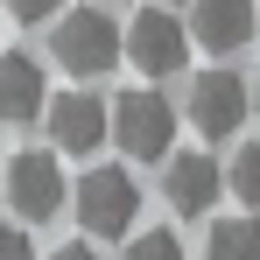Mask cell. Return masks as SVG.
Returning <instances> with one entry per match:
<instances>
[{"mask_svg": "<svg viewBox=\"0 0 260 260\" xmlns=\"http://www.w3.org/2000/svg\"><path fill=\"white\" fill-rule=\"evenodd\" d=\"M7 204L28 218V225H49V218L63 211V169H56V155H43V148L14 155L7 162Z\"/></svg>", "mask_w": 260, "mask_h": 260, "instance_id": "5", "label": "cell"}, {"mask_svg": "<svg viewBox=\"0 0 260 260\" xmlns=\"http://www.w3.org/2000/svg\"><path fill=\"white\" fill-rule=\"evenodd\" d=\"M190 21H176L169 7H141L127 21V63L141 78H176L183 63H190Z\"/></svg>", "mask_w": 260, "mask_h": 260, "instance_id": "3", "label": "cell"}, {"mask_svg": "<svg viewBox=\"0 0 260 260\" xmlns=\"http://www.w3.org/2000/svg\"><path fill=\"white\" fill-rule=\"evenodd\" d=\"M0 197H7V162H0Z\"/></svg>", "mask_w": 260, "mask_h": 260, "instance_id": "17", "label": "cell"}, {"mask_svg": "<svg viewBox=\"0 0 260 260\" xmlns=\"http://www.w3.org/2000/svg\"><path fill=\"white\" fill-rule=\"evenodd\" d=\"M0 260H36V253H28V232H21V225H0Z\"/></svg>", "mask_w": 260, "mask_h": 260, "instance_id": "15", "label": "cell"}, {"mask_svg": "<svg viewBox=\"0 0 260 260\" xmlns=\"http://www.w3.org/2000/svg\"><path fill=\"white\" fill-rule=\"evenodd\" d=\"M218 190H225V169H218L211 155H169L162 162V197L183 218H204L218 204Z\"/></svg>", "mask_w": 260, "mask_h": 260, "instance_id": "9", "label": "cell"}, {"mask_svg": "<svg viewBox=\"0 0 260 260\" xmlns=\"http://www.w3.org/2000/svg\"><path fill=\"white\" fill-rule=\"evenodd\" d=\"M49 49H56V63H63L71 78H106V71L127 56V28L106 14V0H91V7H63L56 28H49Z\"/></svg>", "mask_w": 260, "mask_h": 260, "instance_id": "1", "label": "cell"}, {"mask_svg": "<svg viewBox=\"0 0 260 260\" xmlns=\"http://www.w3.org/2000/svg\"><path fill=\"white\" fill-rule=\"evenodd\" d=\"M225 183H232V197H239V204H260V141H246V148H239V162H232V176H225Z\"/></svg>", "mask_w": 260, "mask_h": 260, "instance_id": "12", "label": "cell"}, {"mask_svg": "<svg viewBox=\"0 0 260 260\" xmlns=\"http://www.w3.org/2000/svg\"><path fill=\"white\" fill-rule=\"evenodd\" d=\"M260 0H190V36L211 49V56H232V49L253 43Z\"/></svg>", "mask_w": 260, "mask_h": 260, "instance_id": "8", "label": "cell"}, {"mask_svg": "<svg viewBox=\"0 0 260 260\" xmlns=\"http://www.w3.org/2000/svg\"><path fill=\"white\" fill-rule=\"evenodd\" d=\"M113 141L134 162H169L176 155V106L162 91H127L113 99Z\"/></svg>", "mask_w": 260, "mask_h": 260, "instance_id": "2", "label": "cell"}, {"mask_svg": "<svg viewBox=\"0 0 260 260\" xmlns=\"http://www.w3.org/2000/svg\"><path fill=\"white\" fill-rule=\"evenodd\" d=\"M49 260H99V253H91V246H56Z\"/></svg>", "mask_w": 260, "mask_h": 260, "instance_id": "16", "label": "cell"}, {"mask_svg": "<svg viewBox=\"0 0 260 260\" xmlns=\"http://www.w3.org/2000/svg\"><path fill=\"white\" fill-rule=\"evenodd\" d=\"M0 7H7L14 21H56V14H63V0H0Z\"/></svg>", "mask_w": 260, "mask_h": 260, "instance_id": "14", "label": "cell"}, {"mask_svg": "<svg viewBox=\"0 0 260 260\" xmlns=\"http://www.w3.org/2000/svg\"><path fill=\"white\" fill-rule=\"evenodd\" d=\"M106 134H113V106L99 91H56L49 99V141L63 155H91Z\"/></svg>", "mask_w": 260, "mask_h": 260, "instance_id": "7", "label": "cell"}, {"mask_svg": "<svg viewBox=\"0 0 260 260\" xmlns=\"http://www.w3.org/2000/svg\"><path fill=\"white\" fill-rule=\"evenodd\" d=\"M246 78H232V71H204L197 85H190V127L204 134V141H232V134L246 127Z\"/></svg>", "mask_w": 260, "mask_h": 260, "instance_id": "6", "label": "cell"}, {"mask_svg": "<svg viewBox=\"0 0 260 260\" xmlns=\"http://www.w3.org/2000/svg\"><path fill=\"white\" fill-rule=\"evenodd\" d=\"M120 260H183V239L176 232H134Z\"/></svg>", "mask_w": 260, "mask_h": 260, "instance_id": "13", "label": "cell"}, {"mask_svg": "<svg viewBox=\"0 0 260 260\" xmlns=\"http://www.w3.org/2000/svg\"><path fill=\"white\" fill-rule=\"evenodd\" d=\"M43 113V63L0 49V127H28Z\"/></svg>", "mask_w": 260, "mask_h": 260, "instance_id": "10", "label": "cell"}, {"mask_svg": "<svg viewBox=\"0 0 260 260\" xmlns=\"http://www.w3.org/2000/svg\"><path fill=\"white\" fill-rule=\"evenodd\" d=\"M204 260H260V218H218Z\"/></svg>", "mask_w": 260, "mask_h": 260, "instance_id": "11", "label": "cell"}, {"mask_svg": "<svg viewBox=\"0 0 260 260\" xmlns=\"http://www.w3.org/2000/svg\"><path fill=\"white\" fill-rule=\"evenodd\" d=\"M78 218H85L91 239H127L134 218H141V183L127 169H85L78 183Z\"/></svg>", "mask_w": 260, "mask_h": 260, "instance_id": "4", "label": "cell"}, {"mask_svg": "<svg viewBox=\"0 0 260 260\" xmlns=\"http://www.w3.org/2000/svg\"><path fill=\"white\" fill-rule=\"evenodd\" d=\"M106 7H113V0H106Z\"/></svg>", "mask_w": 260, "mask_h": 260, "instance_id": "18", "label": "cell"}]
</instances>
